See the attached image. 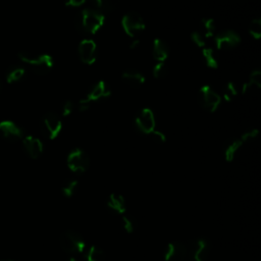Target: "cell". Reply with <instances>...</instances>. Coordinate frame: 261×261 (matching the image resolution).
<instances>
[{"label": "cell", "mask_w": 261, "mask_h": 261, "mask_svg": "<svg viewBox=\"0 0 261 261\" xmlns=\"http://www.w3.org/2000/svg\"><path fill=\"white\" fill-rule=\"evenodd\" d=\"M122 79L127 85H129L133 88L141 87L145 83V77L143 76V74L134 69L126 70L122 74Z\"/></svg>", "instance_id": "ac0fdd59"}, {"label": "cell", "mask_w": 261, "mask_h": 261, "mask_svg": "<svg viewBox=\"0 0 261 261\" xmlns=\"http://www.w3.org/2000/svg\"><path fill=\"white\" fill-rule=\"evenodd\" d=\"M79 57L81 61L85 64L91 65L95 63L98 53H97V45L92 39H84L80 42L78 47Z\"/></svg>", "instance_id": "8fae6325"}, {"label": "cell", "mask_w": 261, "mask_h": 261, "mask_svg": "<svg viewBox=\"0 0 261 261\" xmlns=\"http://www.w3.org/2000/svg\"><path fill=\"white\" fill-rule=\"evenodd\" d=\"M191 39L194 42V44H196L198 47L200 48L206 47V38L199 31H194L191 34Z\"/></svg>", "instance_id": "4dcf8cb0"}, {"label": "cell", "mask_w": 261, "mask_h": 261, "mask_svg": "<svg viewBox=\"0 0 261 261\" xmlns=\"http://www.w3.org/2000/svg\"><path fill=\"white\" fill-rule=\"evenodd\" d=\"M258 134H259V131H258L257 129L250 130V131L244 133V134L241 136L240 139H241L242 142L245 144V143H247V142H249V141L255 139V138L258 136Z\"/></svg>", "instance_id": "d6a6232c"}, {"label": "cell", "mask_w": 261, "mask_h": 261, "mask_svg": "<svg viewBox=\"0 0 261 261\" xmlns=\"http://www.w3.org/2000/svg\"><path fill=\"white\" fill-rule=\"evenodd\" d=\"M2 261H13V260H2Z\"/></svg>", "instance_id": "f35d334b"}, {"label": "cell", "mask_w": 261, "mask_h": 261, "mask_svg": "<svg viewBox=\"0 0 261 261\" xmlns=\"http://www.w3.org/2000/svg\"><path fill=\"white\" fill-rule=\"evenodd\" d=\"M68 261H79L77 258H74V257H71V258H69L68 259Z\"/></svg>", "instance_id": "74e56055"}, {"label": "cell", "mask_w": 261, "mask_h": 261, "mask_svg": "<svg viewBox=\"0 0 261 261\" xmlns=\"http://www.w3.org/2000/svg\"><path fill=\"white\" fill-rule=\"evenodd\" d=\"M62 250L69 254H80L85 250L86 243L83 236L74 231H66L60 237Z\"/></svg>", "instance_id": "3957f363"}, {"label": "cell", "mask_w": 261, "mask_h": 261, "mask_svg": "<svg viewBox=\"0 0 261 261\" xmlns=\"http://www.w3.org/2000/svg\"><path fill=\"white\" fill-rule=\"evenodd\" d=\"M249 33L254 39L258 40L261 37V21L260 19L253 20L249 25Z\"/></svg>", "instance_id": "83f0119b"}, {"label": "cell", "mask_w": 261, "mask_h": 261, "mask_svg": "<svg viewBox=\"0 0 261 261\" xmlns=\"http://www.w3.org/2000/svg\"><path fill=\"white\" fill-rule=\"evenodd\" d=\"M152 55L157 62H164L169 55L168 45L161 39H155L152 46Z\"/></svg>", "instance_id": "e0dca14e"}, {"label": "cell", "mask_w": 261, "mask_h": 261, "mask_svg": "<svg viewBox=\"0 0 261 261\" xmlns=\"http://www.w3.org/2000/svg\"><path fill=\"white\" fill-rule=\"evenodd\" d=\"M122 27L129 37L135 38L145 30L146 25L143 18L139 14L129 13L123 17Z\"/></svg>", "instance_id": "8992f818"}, {"label": "cell", "mask_w": 261, "mask_h": 261, "mask_svg": "<svg viewBox=\"0 0 261 261\" xmlns=\"http://www.w3.org/2000/svg\"><path fill=\"white\" fill-rule=\"evenodd\" d=\"M79 185H80L79 181H77V180H74V179L66 180L62 184V187H61L62 194L67 198H71L72 196L76 195V193L78 192Z\"/></svg>", "instance_id": "603a6c76"}, {"label": "cell", "mask_w": 261, "mask_h": 261, "mask_svg": "<svg viewBox=\"0 0 261 261\" xmlns=\"http://www.w3.org/2000/svg\"><path fill=\"white\" fill-rule=\"evenodd\" d=\"M187 247L188 259L191 261H206L210 254V245L204 239L193 240Z\"/></svg>", "instance_id": "30bf717a"}, {"label": "cell", "mask_w": 261, "mask_h": 261, "mask_svg": "<svg viewBox=\"0 0 261 261\" xmlns=\"http://www.w3.org/2000/svg\"><path fill=\"white\" fill-rule=\"evenodd\" d=\"M238 95V88L235 85V83L230 82L227 84V86L223 89V97L227 101H232L235 99V97Z\"/></svg>", "instance_id": "4316f807"}, {"label": "cell", "mask_w": 261, "mask_h": 261, "mask_svg": "<svg viewBox=\"0 0 261 261\" xmlns=\"http://www.w3.org/2000/svg\"><path fill=\"white\" fill-rule=\"evenodd\" d=\"M23 146L27 155L32 159H37L43 153V143L33 136H27L23 140Z\"/></svg>", "instance_id": "5bb4252c"}, {"label": "cell", "mask_w": 261, "mask_h": 261, "mask_svg": "<svg viewBox=\"0 0 261 261\" xmlns=\"http://www.w3.org/2000/svg\"><path fill=\"white\" fill-rule=\"evenodd\" d=\"M66 163H67V167L72 172L83 173L89 168L90 158L83 149L77 148L68 154Z\"/></svg>", "instance_id": "277c9868"}, {"label": "cell", "mask_w": 261, "mask_h": 261, "mask_svg": "<svg viewBox=\"0 0 261 261\" xmlns=\"http://www.w3.org/2000/svg\"><path fill=\"white\" fill-rule=\"evenodd\" d=\"M134 40L132 41V43L130 44V48L131 49H135V48H137L139 45H140V40L139 39H135V38H133Z\"/></svg>", "instance_id": "d590c367"}, {"label": "cell", "mask_w": 261, "mask_h": 261, "mask_svg": "<svg viewBox=\"0 0 261 261\" xmlns=\"http://www.w3.org/2000/svg\"><path fill=\"white\" fill-rule=\"evenodd\" d=\"M0 133L11 141H17L23 138L22 129L12 121H4L0 123Z\"/></svg>", "instance_id": "9a60e30c"}, {"label": "cell", "mask_w": 261, "mask_h": 261, "mask_svg": "<svg viewBox=\"0 0 261 261\" xmlns=\"http://www.w3.org/2000/svg\"><path fill=\"white\" fill-rule=\"evenodd\" d=\"M137 131L143 135H150L156 127V121L153 111L149 108L142 109L135 119Z\"/></svg>", "instance_id": "52a82bcc"}, {"label": "cell", "mask_w": 261, "mask_h": 261, "mask_svg": "<svg viewBox=\"0 0 261 261\" xmlns=\"http://www.w3.org/2000/svg\"><path fill=\"white\" fill-rule=\"evenodd\" d=\"M122 227L127 234H133L135 232V228H136L134 220L130 216H127V215H124L122 217Z\"/></svg>", "instance_id": "f546056e"}, {"label": "cell", "mask_w": 261, "mask_h": 261, "mask_svg": "<svg viewBox=\"0 0 261 261\" xmlns=\"http://www.w3.org/2000/svg\"><path fill=\"white\" fill-rule=\"evenodd\" d=\"M106 206L110 211L121 215H123L127 210V203L125 198L123 197V195L117 193H113L108 196Z\"/></svg>", "instance_id": "2e32d148"}, {"label": "cell", "mask_w": 261, "mask_h": 261, "mask_svg": "<svg viewBox=\"0 0 261 261\" xmlns=\"http://www.w3.org/2000/svg\"><path fill=\"white\" fill-rule=\"evenodd\" d=\"M3 89H4V85H3V82L0 81V94H2V92H3Z\"/></svg>", "instance_id": "8d00e7d4"}, {"label": "cell", "mask_w": 261, "mask_h": 261, "mask_svg": "<svg viewBox=\"0 0 261 261\" xmlns=\"http://www.w3.org/2000/svg\"><path fill=\"white\" fill-rule=\"evenodd\" d=\"M150 136H151L155 141H157V142H159V143H164V142L166 141L165 135H164L162 132L157 131V130H154V131L150 134Z\"/></svg>", "instance_id": "836d02e7"}, {"label": "cell", "mask_w": 261, "mask_h": 261, "mask_svg": "<svg viewBox=\"0 0 261 261\" xmlns=\"http://www.w3.org/2000/svg\"><path fill=\"white\" fill-rule=\"evenodd\" d=\"M167 73V68L164 62H157L152 69V74L155 79H163Z\"/></svg>", "instance_id": "f1b7e54d"}, {"label": "cell", "mask_w": 261, "mask_h": 261, "mask_svg": "<svg viewBox=\"0 0 261 261\" xmlns=\"http://www.w3.org/2000/svg\"><path fill=\"white\" fill-rule=\"evenodd\" d=\"M19 58L29 64L31 70L38 76H45L49 73L54 65L53 58L48 54L35 55L27 51H22L19 53Z\"/></svg>", "instance_id": "7a4b0ae2"}, {"label": "cell", "mask_w": 261, "mask_h": 261, "mask_svg": "<svg viewBox=\"0 0 261 261\" xmlns=\"http://www.w3.org/2000/svg\"><path fill=\"white\" fill-rule=\"evenodd\" d=\"M24 76H25V69L22 67H16L9 72L7 81L9 84L16 83V82H19L20 80H22L24 78Z\"/></svg>", "instance_id": "484cf974"}, {"label": "cell", "mask_w": 261, "mask_h": 261, "mask_svg": "<svg viewBox=\"0 0 261 261\" xmlns=\"http://www.w3.org/2000/svg\"><path fill=\"white\" fill-rule=\"evenodd\" d=\"M106 258L104 251L97 246H91L86 254L87 261H104Z\"/></svg>", "instance_id": "cb8c5ba5"}, {"label": "cell", "mask_w": 261, "mask_h": 261, "mask_svg": "<svg viewBox=\"0 0 261 261\" xmlns=\"http://www.w3.org/2000/svg\"><path fill=\"white\" fill-rule=\"evenodd\" d=\"M200 33L205 37L206 39L211 38V37L214 36L215 33V29H216V25L213 19H209V18H205L202 19L200 22Z\"/></svg>", "instance_id": "7402d4cb"}, {"label": "cell", "mask_w": 261, "mask_h": 261, "mask_svg": "<svg viewBox=\"0 0 261 261\" xmlns=\"http://www.w3.org/2000/svg\"><path fill=\"white\" fill-rule=\"evenodd\" d=\"M261 87V71L259 69H255L250 73L249 81L243 85L242 93L246 94L251 91L253 88L259 89Z\"/></svg>", "instance_id": "d6986e66"}, {"label": "cell", "mask_w": 261, "mask_h": 261, "mask_svg": "<svg viewBox=\"0 0 261 261\" xmlns=\"http://www.w3.org/2000/svg\"><path fill=\"white\" fill-rule=\"evenodd\" d=\"M86 3V0H65V6L69 8H79Z\"/></svg>", "instance_id": "e575fe53"}, {"label": "cell", "mask_w": 261, "mask_h": 261, "mask_svg": "<svg viewBox=\"0 0 261 261\" xmlns=\"http://www.w3.org/2000/svg\"><path fill=\"white\" fill-rule=\"evenodd\" d=\"M110 94L111 91L108 85L104 81H99L91 88V90L87 93V95L83 99H81V101L91 105L92 102H97L108 98Z\"/></svg>", "instance_id": "4fadbf2b"}, {"label": "cell", "mask_w": 261, "mask_h": 261, "mask_svg": "<svg viewBox=\"0 0 261 261\" xmlns=\"http://www.w3.org/2000/svg\"><path fill=\"white\" fill-rule=\"evenodd\" d=\"M105 15L94 9H85L77 18L78 29L87 35H95L104 25Z\"/></svg>", "instance_id": "6da1fadb"}, {"label": "cell", "mask_w": 261, "mask_h": 261, "mask_svg": "<svg viewBox=\"0 0 261 261\" xmlns=\"http://www.w3.org/2000/svg\"><path fill=\"white\" fill-rule=\"evenodd\" d=\"M89 3L92 5L91 9H94L103 15L111 13L115 9L113 0H89Z\"/></svg>", "instance_id": "ffe728a7"}, {"label": "cell", "mask_w": 261, "mask_h": 261, "mask_svg": "<svg viewBox=\"0 0 261 261\" xmlns=\"http://www.w3.org/2000/svg\"><path fill=\"white\" fill-rule=\"evenodd\" d=\"M214 42L218 50H231L241 43V37L237 32L227 30L216 34Z\"/></svg>", "instance_id": "9c48e42d"}, {"label": "cell", "mask_w": 261, "mask_h": 261, "mask_svg": "<svg viewBox=\"0 0 261 261\" xmlns=\"http://www.w3.org/2000/svg\"><path fill=\"white\" fill-rule=\"evenodd\" d=\"M74 109V103L71 101V100H67L63 103L62 105V108H61V114H62V117H68L72 114V111Z\"/></svg>", "instance_id": "1f68e13d"}, {"label": "cell", "mask_w": 261, "mask_h": 261, "mask_svg": "<svg viewBox=\"0 0 261 261\" xmlns=\"http://www.w3.org/2000/svg\"><path fill=\"white\" fill-rule=\"evenodd\" d=\"M41 132L43 136L49 140H54L58 137L62 130L61 120L53 113L46 114L41 121Z\"/></svg>", "instance_id": "ba28073f"}, {"label": "cell", "mask_w": 261, "mask_h": 261, "mask_svg": "<svg viewBox=\"0 0 261 261\" xmlns=\"http://www.w3.org/2000/svg\"><path fill=\"white\" fill-rule=\"evenodd\" d=\"M165 261H185L188 259V247L184 243H169L163 253Z\"/></svg>", "instance_id": "7c38bea8"}, {"label": "cell", "mask_w": 261, "mask_h": 261, "mask_svg": "<svg viewBox=\"0 0 261 261\" xmlns=\"http://www.w3.org/2000/svg\"><path fill=\"white\" fill-rule=\"evenodd\" d=\"M198 102L205 110L209 113H214L221 103V98L214 89L205 85L201 87L198 92Z\"/></svg>", "instance_id": "5b68a950"}, {"label": "cell", "mask_w": 261, "mask_h": 261, "mask_svg": "<svg viewBox=\"0 0 261 261\" xmlns=\"http://www.w3.org/2000/svg\"><path fill=\"white\" fill-rule=\"evenodd\" d=\"M243 145H244V143L239 138L238 140H234L227 146L226 150H225V158L228 162H231L235 159L236 155L238 154V152L240 151V149L242 148Z\"/></svg>", "instance_id": "44dd1931"}, {"label": "cell", "mask_w": 261, "mask_h": 261, "mask_svg": "<svg viewBox=\"0 0 261 261\" xmlns=\"http://www.w3.org/2000/svg\"><path fill=\"white\" fill-rule=\"evenodd\" d=\"M202 56L206 65L212 69L218 67V61L214 55V51L209 47L202 48Z\"/></svg>", "instance_id": "d4e9b609"}]
</instances>
